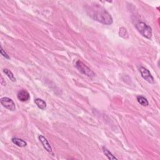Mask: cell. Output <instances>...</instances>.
<instances>
[{
  "mask_svg": "<svg viewBox=\"0 0 160 160\" xmlns=\"http://www.w3.org/2000/svg\"><path fill=\"white\" fill-rule=\"evenodd\" d=\"M86 12L93 20L104 25H110L113 22V18L108 11L98 5L88 6Z\"/></svg>",
  "mask_w": 160,
  "mask_h": 160,
  "instance_id": "1",
  "label": "cell"
},
{
  "mask_svg": "<svg viewBox=\"0 0 160 160\" xmlns=\"http://www.w3.org/2000/svg\"><path fill=\"white\" fill-rule=\"evenodd\" d=\"M1 84L3 86H6V82H4V79H3V78L2 76H1Z\"/></svg>",
  "mask_w": 160,
  "mask_h": 160,
  "instance_id": "14",
  "label": "cell"
},
{
  "mask_svg": "<svg viewBox=\"0 0 160 160\" xmlns=\"http://www.w3.org/2000/svg\"><path fill=\"white\" fill-rule=\"evenodd\" d=\"M76 68L81 72V73L86 76L89 78H93L95 76V73L90 68L88 67L86 65L80 60H78L76 63Z\"/></svg>",
  "mask_w": 160,
  "mask_h": 160,
  "instance_id": "3",
  "label": "cell"
},
{
  "mask_svg": "<svg viewBox=\"0 0 160 160\" xmlns=\"http://www.w3.org/2000/svg\"><path fill=\"white\" fill-rule=\"evenodd\" d=\"M18 99L21 102H26L30 99V95L29 93L25 90H20L17 94Z\"/></svg>",
  "mask_w": 160,
  "mask_h": 160,
  "instance_id": "7",
  "label": "cell"
},
{
  "mask_svg": "<svg viewBox=\"0 0 160 160\" xmlns=\"http://www.w3.org/2000/svg\"><path fill=\"white\" fill-rule=\"evenodd\" d=\"M140 72L141 73V75L142 76V78L146 80L147 82H148L150 84H155V79L153 77V76L151 75L150 71L143 66H141L139 69Z\"/></svg>",
  "mask_w": 160,
  "mask_h": 160,
  "instance_id": "4",
  "label": "cell"
},
{
  "mask_svg": "<svg viewBox=\"0 0 160 160\" xmlns=\"http://www.w3.org/2000/svg\"><path fill=\"white\" fill-rule=\"evenodd\" d=\"M38 139H39V141L41 142V143L42 144V145L44 147V148L48 152V153H52V147L51 146L50 144L49 143L48 140L45 137H43V135H39L38 137Z\"/></svg>",
  "mask_w": 160,
  "mask_h": 160,
  "instance_id": "6",
  "label": "cell"
},
{
  "mask_svg": "<svg viewBox=\"0 0 160 160\" xmlns=\"http://www.w3.org/2000/svg\"><path fill=\"white\" fill-rule=\"evenodd\" d=\"M137 99L138 103L140 104V105H142L143 106H148L149 102L145 97H143V96H141V95H138V96H137Z\"/></svg>",
  "mask_w": 160,
  "mask_h": 160,
  "instance_id": "10",
  "label": "cell"
},
{
  "mask_svg": "<svg viewBox=\"0 0 160 160\" xmlns=\"http://www.w3.org/2000/svg\"><path fill=\"white\" fill-rule=\"evenodd\" d=\"M35 103L39 109H41L42 110H45L46 108V103L42 99H40V98L35 99Z\"/></svg>",
  "mask_w": 160,
  "mask_h": 160,
  "instance_id": "9",
  "label": "cell"
},
{
  "mask_svg": "<svg viewBox=\"0 0 160 160\" xmlns=\"http://www.w3.org/2000/svg\"><path fill=\"white\" fill-rule=\"evenodd\" d=\"M103 151L105 155L109 159L111 160H114V159H118V158L116 157H115L113 154H112L111 152L105 147H103Z\"/></svg>",
  "mask_w": 160,
  "mask_h": 160,
  "instance_id": "11",
  "label": "cell"
},
{
  "mask_svg": "<svg viewBox=\"0 0 160 160\" xmlns=\"http://www.w3.org/2000/svg\"><path fill=\"white\" fill-rule=\"evenodd\" d=\"M12 142L19 147H25L27 146V143L22 139L18 138H12Z\"/></svg>",
  "mask_w": 160,
  "mask_h": 160,
  "instance_id": "8",
  "label": "cell"
},
{
  "mask_svg": "<svg viewBox=\"0 0 160 160\" xmlns=\"http://www.w3.org/2000/svg\"><path fill=\"white\" fill-rule=\"evenodd\" d=\"M135 28H137L139 33L148 39H151L153 35L152 28L143 22H139L135 25Z\"/></svg>",
  "mask_w": 160,
  "mask_h": 160,
  "instance_id": "2",
  "label": "cell"
},
{
  "mask_svg": "<svg viewBox=\"0 0 160 160\" xmlns=\"http://www.w3.org/2000/svg\"><path fill=\"white\" fill-rule=\"evenodd\" d=\"M1 103L3 107L9 109L10 111H15L16 110V105L14 101L10 98L3 97L1 99Z\"/></svg>",
  "mask_w": 160,
  "mask_h": 160,
  "instance_id": "5",
  "label": "cell"
},
{
  "mask_svg": "<svg viewBox=\"0 0 160 160\" xmlns=\"http://www.w3.org/2000/svg\"><path fill=\"white\" fill-rule=\"evenodd\" d=\"M1 54L3 56V57L4 58H5L6 59H8V60H9L10 58L8 55V54L4 51L3 48V47L2 46H1Z\"/></svg>",
  "mask_w": 160,
  "mask_h": 160,
  "instance_id": "13",
  "label": "cell"
},
{
  "mask_svg": "<svg viewBox=\"0 0 160 160\" xmlns=\"http://www.w3.org/2000/svg\"><path fill=\"white\" fill-rule=\"evenodd\" d=\"M3 72L5 73V75L8 77V78L11 80V82H15L16 81H17V79H16V78L14 77L13 73L10 70H9L8 69H4Z\"/></svg>",
  "mask_w": 160,
  "mask_h": 160,
  "instance_id": "12",
  "label": "cell"
}]
</instances>
